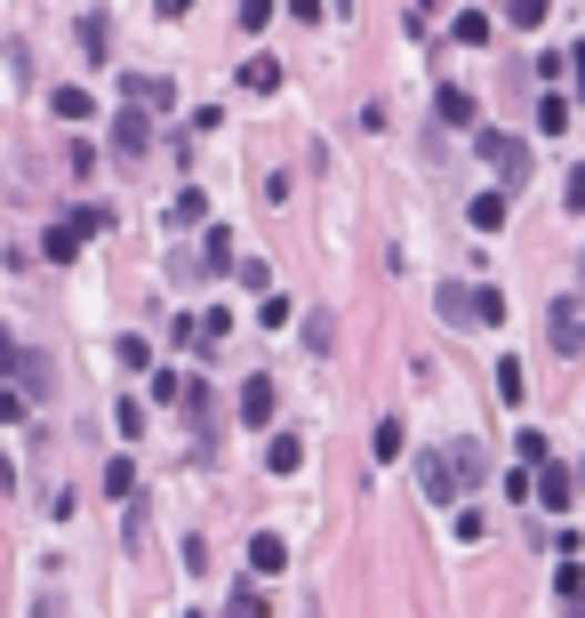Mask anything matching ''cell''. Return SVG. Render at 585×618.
<instances>
[{
  "instance_id": "cell-1",
  "label": "cell",
  "mask_w": 585,
  "mask_h": 618,
  "mask_svg": "<svg viewBox=\"0 0 585 618\" xmlns=\"http://www.w3.org/2000/svg\"><path fill=\"white\" fill-rule=\"evenodd\" d=\"M473 153L490 161L505 185H522V178H530V145H522V136H505V129H481V121H473Z\"/></svg>"
},
{
  "instance_id": "cell-2",
  "label": "cell",
  "mask_w": 585,
  "mask_h": 618,
  "mask_svg": "<svg viewBox=\"0 0 585 618\" xmlns=\"http://www.w3.org/2000/svg\"><path fill=\"white\" fill-rule=\"evenodd\" d=\"M418 483H425V498H433V506H458V498H465L450 450H425V458H418Z\"/></svg>"
},
{
  "instance_id": "cell-3",
  "label": "cell",
  "mask_w": 585,
  "mask_h": 618,
  "mask_svg": "<svg viewBox=\"0 0 585 618\" xmlns=\"http://www.w3.org/2000/svg\"><path fill=\"white\" fill-rule=\"evenodd\" d=\"M121 97H129L136 113H168V105H177V89H168L161 73H129V81H121Z\"/></svg>"
},
{
  "instance_id": "cell-4",
  "label": "cell",
  "mask_w": 585,
  "mask_h": 618,
  "mask_svg": "<svg viewBox=\"0 0 585 618\" xmlns=\"http://www.w3.org/2000/svg\"><path fill=\"white\" fill-rule=\"evenodd\" d=\"M530 490H537V506H545V514H562V506H569V490H577V474H569V466H554V458H537V483H530Z\"/></svg>"
},
{
  "instance_id": "cell-5",
  "label": "cell",
  "mask_w": 585,
  "mask_h": 618,
  "mask_svg": "<svg viewBox=\"0 0 585 618\" xmlns=\"http://www.w3.org/2000/svg\"><path fill=\"white\" fill-rule=\"evenodd\" d=\"M113 153H121V161H145V153H153V129H145V113H136V105L113 113Z\"/></svg>"
},
{
  "instance_id": "cell-6",
  "label": "cell",
  "mask_w": 585,
  "mask_h": 618,
  "mask_svg": "<svg viewBox=\"0 0 585 618\" xmlns=\"http://www.w3.org/2000/svg\"><path fill=\"white\" fill-rule=\"evenodd\" d=\"M545 337H554V354H577V346H585V314H577V297H562L554 314H545Z\"/></svg>"
},
{
  "instance_id": "cell-7",
  "label": "cell",
  "mask_w": 585,
  "mask_h": 618,
  "mask_svg": "<svg viewBox=\"0 0 585 618\" xmlns=\"http://www.w3.org/2000/svg\"><path fill=\"white\" fill-rule=\"evenodd\" d=\"M225 242H233V233H201V250L177 257V273H233V250Z\"/></svg>"
},
{
  "instance_id": "cell-8",
  "label": "cell",
  "mask_w": 585,
  "mask_h": 618,
  "mask_svg": "<svg viewBox=\"0 0 585 618\" xmlns=\"http://www.w3.org/2000/svg\"><path fill=\"white\" fill-rule=\"evenodd\" d=\"M9 377H24V394H32V402H41V394L57 386V369H49V354H24V346H17V362H9Z\"/></svg>"
},
{
  "instance_id": "cell-9",
  "label": "cell",
  "mask_w": 585,
  "mask_h": 618,
  "mask_svg": "<svg viewBox=\"0 0 585 618\" xmlns=\"http://www.w3.org/2000/svg\"><path fill=\"white\" fill-rule=\"evenodd\" d=\"M81 242H89V233H81V217H64V225L49 233V242H41V257H49V265H73V257H81Z\"/></svg>"
},
{
  "instance_id": "cell-10",
  "label": "cell",
  "mask_w": 585,
  "mask_h": 618,
  "mask_svg": "<svg viewBox=\"0 0 585 618\" xmlns=\"http://www.w3.org/2000/svg\"><path fill=\"white\" fill-rule=\"evenodd\" d=\"M433 305H441V322H450V330H473V290H465V282H441Z\"/></svg>"
},
{
  "instance_id": "cell-11",
  "label": "cell",
  "mask_w": 585,
  "mask_h": 618,
  "mask_svg": "<svg viewBox=\"0 0 585 618\" xmlns=\"http://www.w3.org/2000/svg\"><path fill=\"white\" fill-rule=\"evenodd\" d=\"M240 418H249V426H273V377H249V386H240Z\"/></svg>"
},
{
  "instance_id": "cell-12",
  "label": "cell",
  "mask_w": 585,
  "mask_h": 618,
  "mask_svg": "<svg viewBox=\"0 0 585 618\" xmlns=\"http://www.w3.org/2000/svg\"><path fill=\"white\" fill-rule=\"evenodd\" d=\"M265 466H273V474H297V466H305V442H297V434H273V442H265Z\"/></svg>"
},
{
  "instance_id": "cell-13",
  "label": "cell",
  "mask_w": 585,
  "mask_h": 618,
  "mask_svg": "<svg viewBox=\"0 0 585 618\" xmlns=\"http://www.w3.org/2000/svg\"><path fill=\"white\" fill-rule=\"evenodd\" d=\"M281 563H289V546L273 538V530H257V538H249V570H265V578H273V570H281Z\"/></svg>"
},
{
  "instance_id": "cell-14",
  "label": "cell",
  "mask_w": 585,
  "mask_h": 618,
  "mask_svg": "<svg viewBox=\"0 0 585 618\" xmlns=\"http://www.w3.org/2000/svg\"><path fill=\"white\" fill-rule=\"evenodd\" d=\"M240 89H249V97L281 89V64H273V57H249V64H240Z\"/></svg>"
},
{
  "instance_id": "cell-15",
  "label": "cell",
  "mask_w": 585,
  "mask_h": 618,
  "mask_svg": "<svg viewBox=\"0 0 585 618\" xmlns=\"http://www.w3.org/2000/svg\"><path fill=\"white\" fill-rule=\"evenodd\" d=\"M105 41H113V24H105V17H81V57H89V64H105V57H113Z\"/></svg>"
},
{
  "instance_id": "cell-16",
  "label": "cell",
  "mask_w": 585,
  "mask_h": 618,
  "mask_svg": "<svg viewBox=\"0 0 585 618\" xmlns=\"http://www.w3.org/2000/svg\"><path fill=\"white\" fill-rule=\"evenodd\" d=\"M433 113L450 121V129H473V97H465V89H441V97H433Z\"/></svg>"
},
{
  "instance_id": "cell-17",
  "label": "cell",
  "mask_w": 585,
  "mask_h": 618,
  "mask_svg": "<svg viewBox=\"0 0 585 618\" xmlns=\"http://www.w3.org/2000/svg\"><path fill=\"white\" fill-rule=\"evenodd\" d=\"M522 394H530V377H522V362H497V402H513V409H522Z\"/></svg>"
},
{
  "instance_id": "cell-18",
  "label": "cell",
  "mask_w": 585,
  "mask_h": 618,
  "mask_svg": "<svg viewBox=\"0 0 585 618\" xmlns=\"http://www.w3.org/2000/svg\"><path fill=\"white\" fill-rule=\"evenodd\" d=\"M49 113H57V121H89L96 105H89V97H81V89H49Z\"/></svg>"
},
{
  "instance_id": "cell-19",
  "label": "cell",
  "mask_w": 585,
  "mask_h": 618,
  "mask_svg": "<svg viewBox=\"0 0 585 618\" xmlns=\"http://www.w3.org/2000/svg\"><path fill=\"white\" fill-rule=\"evenodd\" d=\"M569 129V97H537V136H562Z\"/></svg>"
},
{
  "instance_id": "cell-20",
  "label": "cell",
  "mask_w": 585,
  "mask_h": 618,
  "mask_svg": "<svg viewBox=\"0 0 585 618\" xmlns=\"http://www.w3.org/2000/svg\"><path fill=\"white\" fill-rule=\"evenodd\" d=\"M473 225H481V233L505 225V185H497V193H473Z\"/></svg>"
},
{
  "instance_id": "cell-21",
  "label": "cell",
  "mask_w": 585,
  "mask_h": 618,
  "mask_svg": "<svg viewBox=\"0 0 585 618\" xmlns=\"http://www.w3.org/2000/svg\"><path fill=\"white\" fill-rule=\"evenodd\" d=\"M450 41H458V49H481V41H490V17H481V9H465V17L450 24Z\"/></svg>"
},
{
  "instance_id": "cell-22",
  "label": "cell",
  "mask_w": 585,
  "mask_h": 618,
  "mask_svg": "<svg viewBox=\"0 0 585 618\" xmlns=\"http://www.w3.org/2000/svg\"><path fill=\"white\" fill-rule=\"evenodd\" d=\"M473 322H481V330H497V322H505V297H497L490 282H481V290H473Z\"/></svg>"
},
{
  "instance_id": "cell-23",
  "label": "cell",
  "mask_w": 585,
  "mask_h": 618,
  "mask_svg": "<svg viewBox=\"0 0 585 618\" xmlns=\"http://www.w3.org/2000/svg\"><path fill=\"white\" fill-rule=\"evenodd\" d=\"M201 210H209V193H201V185H185L177 201H168V217H177V225H201Z\"/></svg>"
},
{
  "instance_id": "cell-24",
  "label": "cell",
  "mask_w": 585,
  "mask_h": 618,
  "mask_svg": "<svg viewBox=\"0 0 585 618\" xmlns=\"http://www.w3.org/2000/svg\"><path fill=\"white\" fill-rule=\"evenodd\" d=\"M554 595H562L569 610H585V570H577V563H562V578H554Z\"/></svg>"
},
{
  "instance_id": "cell-25",
  "label": "cell",
  "mask_w": 585,
  "mask_h": 618,
  "mask_svg": "<svg viewBox=\"0 0 585 618\" xmlns=\"http://www.w3.org/2000/svg\"><path fill=\"white\" fill-rule=\"evenodd\" d=\"M545 9H554V0H505V17L522 24V32H537V24H545Z\"/></svg>"
},
{
  "instance_id": "cell-26",
  "label": "cell",
  "mask_w": 585,
  "mask_h": 618,
  "mask_svg": "<svg viewBox=\"0 0 585 618\" xmlns=\"http://www.w3.org/2000/svg\"><path fill=\"white\" fill-rule=\"evenodd\" d=\"M113 426H121V442H145V402H121Z\"/></svg>"
},
{
  "instance_id": "cell-27",
  "label": "cell",
  "mask_w": 585,
  "mask_h": 618,
  "mask_svg": "<svg viewBox=\"0 0 585 618\" xmlns=\"http://www.w3.org/2000/svg\"><path fill=\"white\" fill-rule=\"evenodd\" d=\"M305 346L329 354V346H337V322H329V314H314V322H305Z\"/></svg>"
},
{
  "instance_id": "cell-28",
  "label": "cell",
  "mask_w": 585,
  "mask_h": 618,
  "mask_svg": "<svg viewBox=\"0 0 585 618\" xmlns=\"http://www.w3.org/2000/svg\"><path fill=\"white\" fill-rule=\"evenodd\" d=\"M113 354H121V369H153V346H145V337H121Z\"/></svg>"
},
{
  "instance_id": "cell-29",
  "label": "cell",
  "mask_w": 585,
  "mask_h": 618,
  "mask_svg": "<svg viewBox=\"0 0 585 618\" xmlns=\"http://www.w3.org/2000/svg\"><path fill=\"white\" fill-rule=\"evenodd\" d=\"M450 466H458V483H481V450H473V442H458Z\"/></svg>"
},
{
  "instance_id": "cell-30",
  "label": "cell",
  "mask_w": 585,
  "mask_h": 618,
  "mask_svg": "<svg viewBox=\"0 0 585 618\" xmlns=\"http://www.w3.org/2000/svg\"><path fill=\"white\" fill-rule=\"evenodd\" d=\"M105 490H113V498H129V490H136V466H129V458H113V466H105Z\"/></svg>"
},
{
  "instance_id": "cell-31",
  "label": "cell",
  "mask_w": 585,
  "mask_h": 618,
  "mask_svg": "<svg viewBox=\"0 0 585 618\" xmlns=\"http://www.w3.org/2000/svg\"><path fill=\"white\" fill-rule=\"evenodd\" d=\"M369 450H377V458H386V466H393V458H401V426L386 418V426H377V442H369Z\"/></svg>"
},
{
  "instance_id": "cell-32",
  "label": "cell",
  "mask_w": 585,
  "mask_h": 618,
  "mask_svg": "<svg viewBox=\"0 0 585 618\" xmlns=\"http://www.w3.org/2000/svg\"><path fill=\"white\" fill-rule=\"evenodd\" d=\"M273 24V0H240V32H265Z\"/></svg>"
},
{
  "instance_id": "cell-33",
  "label": "cell",
  "mask_w": 585,
  "mask_h": 618,
  "mask_svg": "<svg viewBox=\"0 0 585 618\" xmlns=\"http://www.w3.org/2000/svg\"><path fill=\"white\" fill-rule=\"evenodd\" d=\"M225 610H240V618H257V610H265V595H257V587H233V595H225Z\"/></svg>"
},
{
  "instance_id": "cell-34",
  "label": "cell",
  "mask_w": 585,
  "mask_h": 618,
  "mask_svg": "<svg viewBox=\"0 0 585 618\" xmlns=\"http://www.w3.org/2000/svg\"><path fill=\"white\" fill-rule=\"evenodd\" d=\"M0 426H24V394L17 386H0Z\"/></svg>"
},
{
  "instance_id": "cell-35",
  "label": "cell",
  "mask_w": 585,
  "mask_h": 618,
  "mask_svg": "<svg viewBox=\"0 0 585 618\" xmlns=\"http://www.w3.org/2000/svg\"><path fill=\"white\" fill-rule=\"evenodd\" d=\"M562 201H569L577 217H585V169H569V185H562Z\"/></svg>"
},
{
  "instance_id": "cell-36",
  "label": "cell",
  "mask_w": 585,
  "mask_h": 618,
  "mask_svg": "<svg viewBox=\"0 0 585 618\" xmlns=\"http://www.w3.org/2000/svg\"><path fill=\"white\" fill-rule=\"evenodd\" d=\"M185 9H193V0H161V17H185Z\"/></svg>"
},
{
  "instance_id": "cell-37",
  "label": "cell",
  "mask_w": 585,
  "mask_h": 618,
  "mask_svg": "<svg viewBox=\"0 0 585 618\" xmlns=\"http://www.w3.org/2000/svg\"><path fill=\"white\" fill-rule=\"evenodd\" d=\"M9 362H17V346H9V337H0V377H9Z\"/></svg>"
},
{
  "instance_id": "cell-38",
  "label": "cell",
  "mask_w": 585,
  "mask_h": 618,
  "mask_svg": "<svg viewBox=\"0 0 585 618\" xmlns=\"http://www.w3.org/2000/svg\"><path fill=\"white\" fill-rule=\"evenodd\" d=\"M577 81H585V49H577Z\"/></svg>"
}]
</instances>
